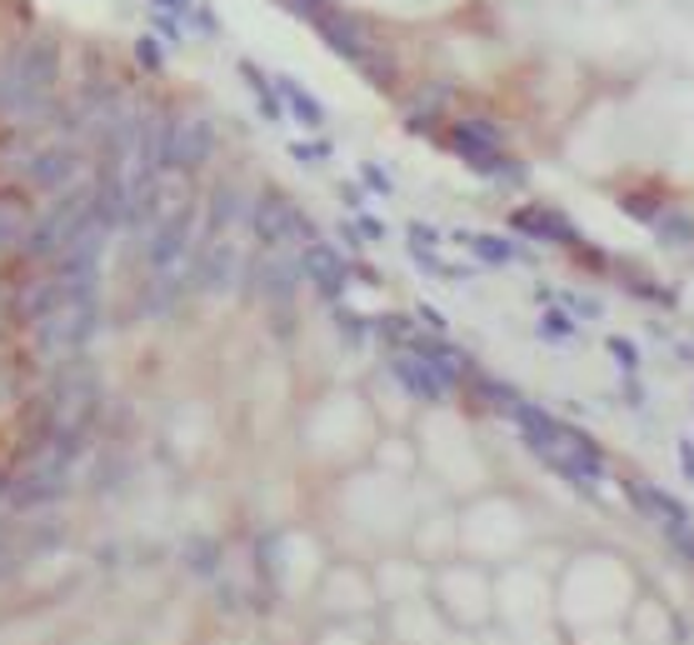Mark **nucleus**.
Segmentation results:
<instances>
[{
	"instance_id": "f257e3e1",
	"label": "nucleus",
	"mask_w": 694,
	"mask_h": 645,
	"mask_svg": "<svg viewBox=\"0 0 694 645\" xmlns=\"http://www.w3.org/2000/svg\"><path fill=\"white\" fill-rule=\"evenodd\" d=\"M95 175V155L85 151L81 141H65V135H45L31 155L21 161V171L11 175V185H21L35 205L41 201H55V195L75 191Z\"/></svg>"
},
{
	"instance_id": "f03ea898",
	"label": "nucleus",
	"mask_w": 694,
	"mask_h": 645,
	"mask_svg": "<svg viewBox=\"0 0 694 645\" xmlns=\"http://www.w3.org/2000/svg\"><path fill=\"white\" fill-rule=\"evenodd\" d=\"M245 231L261 251H300L305 241H315V221L290 201L285 191L265 185V191L251 195V215H245Z\"/></svg>"
},
{
	"instance_id": "7ed1b4c3",
	"label": "nucleus",
	"mask_w": 694,
	"mask_h": 645,
	"mask_svg": "<svg viewBox=\"0 0 694 645\" xmlns=\"http://www.w3.org/2000/svg\"><path fill=\"white\" fill-rule=\"evenodd\" d=\"M245 265H251V251L241 245V235L195 241L191 295H201V301H231V295H245Z\"/></svg>"
},
{
	"instance_id": "20e7f679",
	"label": "nucleus",
	"mask_w": 694,
	"mask_h": 645,
	"mask_svg": "<svg viewBox=\"0 0 694 645\" xmlns=\"http://www.w3.org/2000/svg\"><path fill=\"white\" fill-rule=\"evenodd\" d=\"M445 145H450L474 175H484V181H520L524 175V165L504 151V135L494 121H474V115L450 121L445 125Z\"/></svg>"
},
{
	"instance_id": "39448f33",
	"label": "nucleus",
	"mask_w": 694,
	"mask_h": 645,
	"mask_svg": "<svg viewBox=\"0 0 694 645\" xmlns=\"http://www.w3.org/2000/svg\"><path fill=\"white\" fill-rule=\"evenodd\" d=\"M215 151H221V125H215V115L171 111V125H165V175L201 181V171L215 161Z\"/></svg>"
},
{
	"instance_id": "423d86ee",
	"label": "nucleus",
	"mask_w": 694,
	"mask_h": 645,
	"mask_svg": "<svg viewBox=\"0 0 694 645\" xmlns=\"http://www.w3.org/2000/svg\"><path fill=\"white\" fill-rule=\"evenodd\" d=\"M300 271H305V285L320 295L325 305H340L345 301V285H350V261L335 251L330 241H305L300 245Z\"/></svg>"
},
{
	"instance_id": "0eeeda50",
	"label": "nucleus",
	"mask_w": 694,
	"mask_h": 645,
	"mask_svg": "<svg viewBox=\"0 0 694 645\" xmlns=\"http://www.w3.org/2000/svg\"><path fill=\"white\" fill-rule=\"evenodd\" d=\"M385 365H390V375L400 381V391L410 395V401H420V405H440V401H450L455 395V385L445 381V375L415 351V345H395Z\"/></svg>"
},
{
	"instance_id": "6e6552de",
	"label": "nucleus",
	"mask_w": 694,
	"mask_h": 645,
	"mask_svg": "<svg viewBox=\"0 0 694 645\" xmlns=\"http://www.w3.org/2000/svg\"><path fill=\"white\" fill-rule=\"evenodd\" d=\"M245 215H251V191H245L241 181H215L211 191L201 195V241L241 235Z\"/></svg>"
},
{
	"instance_id": "1a4fd4ad",
	"label": "nucleus",
	"mask_w": 694,
	"mask_h": 645,
	"mask_svg": "<svg viewBox=\"0 0 694 645\" xmlns=\"http://www.w3.org/2000/svg\"><path fill=\"white\" fill-rule=\"evenodd\" d=\"M310 26H315V36H320V41L330 46L340 61H350V65H360L365 56L375 51V41H370V31H365V21H360V16H350V11H340V6L320 11Z\"/></svg>"
},
{
	"instance_id": "9d476101",
	"label": "nucleus",
	"mask_w": 694,
	"mask_h": 645,
	"mask_svg": "<svg viewBox=\"0 0 694 645\" xmlns=\"http://www.w3.org/2000/svg\"><path fill=\"white\" fill-rule=\"evenodd\" d=\"M275 81V95H280V105H285V115H295V121L305 125V131H325V121H330V115H325V105L315 101L310 91H305L300 81H295V75H271Z\"/></svg>"
},
{
	"instance_id": "9b49d317",
	"label": "nucleus",
	"mask_w": 694,
	"mask_h": 645,
	"mask_svg": "<svg viewBox=\"0 0 694 645\" xmlns=\"http://www.w3.org/2000/svg\"><path fill=\"white\" fill-rule=\"evenodd\" d=\"M510 225L534 235V241H574V225L564 221L560 211H550V205H520V211L510 215Z\"/></svg>"
},
{
	"instance_id": "f8f14e48",
	"label": "nucleus",
	"mask_w": 694,
	"mask_h": 645,
	"mask_svg": "<svg viewBox=\"0 0 694 645\" xmlns=\"http://www.w3.org/2000/svg\"><path fill=\"white\" fill-rule=\"evenodd\" d=\"M221 561H225V551H221V541H211V535H191V541L181 545V565L195 575V581H215V575H221Z\"/></svg>"
},
{
	"instance_id": "ddd939ff",
	"label": "nucleus",
	"mask_w": 694,
	"mask_h": 645,
	"mask_svg": "<svg viewBox=\"0 0 694 645\" xmlns=\"http://www.w3.org/2000/svg\"><path fill=\"white\" fill-rule=\"evenodd\" d=\"M235 71H241V81L251 85V95H255V105H261L265 121L280 125V121H285V105H280V95H275V81H271V75H265L255 61H235Z\"/></svg>"
},
{
	"instance_id": "4468645a",
	"label": "nucleus",
	"mask_w": 694,
	"mask_h": 645,
	"mask_svg": "<svg viewBox=\"0 0 694 645\" xmlns=\"http://www.w3.org/2000/svg\"><path fill=\"white\" fill-rule=\"evenodd\" d=\"M455 241H465V245H470V255H474V261H480V265H514V261H520V245H514V241H504V235H470V231H460V235H455Z\"/></svg>"
},
{
	"instance_id": "2eb2a0df",
	"label": "nucleus",
	"mask_w": 694,
	"mask_h": 645,
	"mask_svg": "<svg viewBox=\"0 0 694 645\" xmlns=\"http://www.w3.org/2000/svg\"><path fill=\"white\" fill-rule=\"evenodd\" d=\"M630 495H634V505H644L650 515H660V521H670L674 531L684 525V505H674L664 491H654V485H630Z\"/></svg>"
},
{
	"instance_id": "dca6fc26",
	"label": "nucleus",
	"mask_w": 694,
	"mask_h": 645,
	"mask_svg": "<svg viewBox=\"0 0 694 645\" xmlns=\"http://www.w3.org/2000/svg\"><path fill=\"white\" fill-rule=\"evenodd\" d=\"M135 65H141L145 75H165V65H171V46H165L161 36L145 31L141 41H135Z\"/></svg>"
},
{
	"instance_id": "f3484780",
	"label": "nucleus",
	"mask_w": 694,
	"mask_h": 645,
	"mask_svg": "<svg viewBox=\"0 0 694 645\" xmlns=\"http://www.w3.org/2000/svg\"><path fill=\"white\" fill-rule=\"evenodd\" d=\"M181 26H185V36H205V41H215V36H221V21H215V11L205 6V0H195L191 11L181 16Z\"/></svg>"
},
{
	"instance_id": "a211bd4d",
	"label": "nucleus",
	"mask_w": 694,
	"mask_h": 645,
	"mask_svg": "<svg viewBox=\"0 0 694 645\" xmlns=\"http://www.w3.org/2000/svg\"><path fill=\"white\" fill-rule=\"evenodd\" d=\"M151 36H161L165 46H185V26H181V16H171V11H151Z\"/></svg>"
},
{
	"instance_id": "6ab92c4d",
	"label": "nucleus",
	"mask_w": 694,
	"mask_h": 645,
	"mask_svg": "<svg viewBox=\"0 0 694 645\" xmlns=\"http://www.w3.org/2000/svg\"><path fill=\"white\" fill-rule=\"evenodd\" d=\"M540 335H544V341H574V321H570V315H560V311H544Z\"/></svg>"
},
{
	"instance_id": "aec40b11",
	"label": "nucleus",
	"mask_w": 694,
	"mask_h": 645,
	"mask_svg": "<svg viewBox=\"0 0 694 645\" xmlns=\"http://www.w3.org/2000/svg\"><path fill=\"white\" fill-rule=\"evenodd\" d=\"M360 181L370 185L375 195H395V181H390V171H385V165H375V161H365V165H360Z\"/></svg>"
},
{
	"instance_id": "412c9836",
	"label": "nucleus",
	"mask_w": 694,
	"mask_h": 645,
	"mask_svg": "<svg viewBox=\"0 0 694 645\" xmlns=\"http://www.w3.org/2000/svg\"><path fill=\"white\" fill-rule=\"evenodd\" d=\"M280 6H285V11L295 16V21H305V26H310L315 16H320V11H330L335 0H280Z\"/></svg>"
},
{
	"instance_id": "4be33fe9",
	"label": "nucleus",
	"mask_w": 694,
	"mask_h": 645,
	"mask_svg": "<svg viewBox=\"0 0 694 645\" xmlns=\"http://www.w3.org/2000/svg\"><path fill=\"white\" fill-rule=\"evenodd\" d=\"M290 155H295V161H305V165L330 161V141H295V145H290Z\"/></svg>"
},
{
	"instance_id": "5701e85b",
	"label": "nucleus",
	"mask_w": 694,
	"mask_h": 645,
	"mask_svg": "<svg viewBox=\"0 0 694 645\" xmlns=\"http://www.w3.org/2000/svg\"><path fill=\"white\" fill-rule=\"evenodd\" d=\"M420 321L430 325V335H445V315L435 311V305H420Z\"/></svg>"
},
{
	"instance_id": "b1692460",
	"label": "nucleus",
	"mask_w": 694,
	"mask_h": 645,
	"mask_svg": "<svg viewBox=\"0 0 694 645\" xmlns=\"http://www.w3.org/2000/svg\"><path fill=\"white\" fill-rule=\"evenodd\" d=\"M195 0H151V11H171V16H185Z\"/></svg>"
},
{
	"instance_id": "393cba45",
	"label": "nucleus",
	"mask_w": 694,
	"mask_h": 645,
	"mask_svg": "<svg viewBox=\"0 0 694 645\" xmlns=\"http://www.w3.org/2000/svg\"><path fill=\"white\" fill-rule=\"evenodd\" d=\"M6 301H11V275L0 271V321H6Z\"/></svg>"
}]
</instances>
